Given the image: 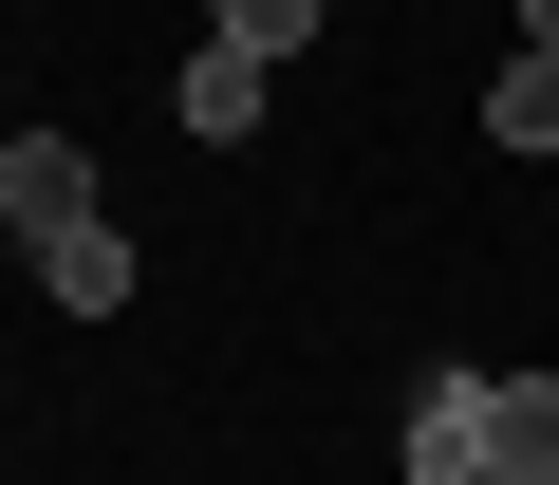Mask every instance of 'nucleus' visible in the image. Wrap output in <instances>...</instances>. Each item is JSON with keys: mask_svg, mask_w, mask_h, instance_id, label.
Returning a JSON list of instances; mask_svg holds the SVG:
<instances>
[{"mask_svg": "<svg viewBox=\"0 0 559 485\" xmlns=\"http://www.w3.org/2000/svg\"><path fill=\"white\" fill-rule=\"evenodd\" d=\"M485 429H503V374H466V355H448V374H411L392 466H411V485H485Z\"/></svg>", "mask_w": 559, "mask_h": 485, "instance_id": "f257e3e1", "label": "nucleus"}, {"mask_svg": "<svg viewBox=\"0 0 559 485\" xmlns=\"http://www.w3.org/2000/svg\"><path fill=\"white\" fill-rule=\"evenodd\" d=\"M0 224H20V262L75 242V224H112V205H94V150H75V131H0Z\"/></svg>", "mask_w": 559, "mask_h": 485, "instance_id": "f03ea898", "label": "nucleus"}, {"mask_svg": "<svg viewBox=\"0 0 559 485\" xmlns=\"http://www.w3.org/2000/svg\"><path fill=\"white\" fill-rule=\"evenodd\" d=\"M261 75H280V57H242V38H205V57L168 75V113H187L205 150H242V131H261Z\"/></svg>", "mask_w": 559, "mask_h": 485, "instance_id": "7ed1b4c3", "label": "nucleus"}, {"mask_svg": "<svg viewBox=\"0 0 559 485\" xmlns=\"http://www.w3.org/2000/svg\"><path fill=\"white\" fill-rule=\"evenodd\" d=\"M485 485H559V374H503V429H485Z\"/></svg>", "mask_w": 559, "mask_h": 485, "instance_id": "20e7f679", "label": "nucleus"}, {"mask_svg": "<svg viewBox=\"0 0 559 485\" xmlns=\"http://www.w3.org/2000/svg\"><path fill=\"white\" fill-rule=\"evenodd\" d=\"M38 299H75V318H112V299H131V242H112V224H75V242H38Z\"/></svg>", "mask_w": 559, "mask_h": 485, "instance_id": "39448f33", "label": "nucleus"}, {"mask_svg": "<svg viewBox=\"0 0 559 485\" xmlns=\"http://www.w3.org/2000/svg\"><path fill=\"white\" fill-rule=\"evenodd\" d=\"M485 131H503V150H559V57H503V94H485Z\"/></svg>", "mask_w": 559, "mask_h": 485, "instance_id": "423d86ee", "label": "nucleus"}, {"mask_svg": "<svg viewBox=\"0 0 559 485\" xmlns=\"http://www.w3.org/2000/svg\"><path fill=\"white\" fill-rule=\"evenodd\" d=\"M318 20H336V0H224V20H205V38H242V57H299Z\"/></svg>", "mask_w": 559, "mask_h": 485, "instance_id": "0eeeda50", "label": "nucleus"}, {"mask_svg": "<svg viewBox=\"0 0 559 485\" xmlns=\"http://www.w3.org/2000/svg\"><path fill=\"white\" fill-rule=\"evenodd\" d=\"M522 57H559V0H522Z\"/></svg>", "mask_w": 559, "mask_h": 485, "instance_id": "6e6552de", "label": "nucleus"}]
</instances>
